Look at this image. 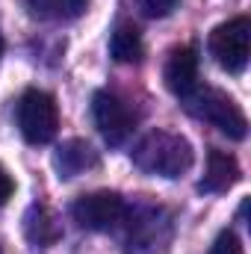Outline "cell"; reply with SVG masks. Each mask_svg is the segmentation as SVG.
<instances>
[{
  "label": "cell",
  "mask_w": 251,
  "mask_h": 254,
  "mask_svg": "<svg viewBox=\"0 0 251 254\" xmlns=\"http://www.w3.org/2000/svg\"><path fill=\"white\" fill-rule=\"evenodd\" d=\"M92 116H95V125L101 130V136L110 145H125L133 133V125H136V116L130 113V107L113 92H95Z\"/></svg>",
  "instance_id": "obj_6"
},
{
  "label": "cell",
  "mask_w": 251,
  "mask_h": 254,
  "mask_svg": "<svg viewBox=\"0 0 251 254\" xmlns=\"http://www.w3.org/2000/svg\"><path fill=\"white\" fill-rule=\"evenodd\" d=\"M98 166V151L83 139H68L54 154V169L60 178H77Z\"/></svg>",
  "instance_id": "obj_8"
},
{
  "label": "cell",
  "mask_w": 251,
  "mask_h": 254,
  "mask_svg": "<svg viewBox=\"0 0 251 254\" xmlns=\"http://www.w3.org/2000/svg\"><path fill=\"white\" fill-rule=\"evenodd\" d=\"M127 204L119 192H92L71 204V219L86 231H116L122 228Z\"/></svg>",
  "instance_id": "obj_5"
},
{
  "label": "cell",
  "mask_w": 251,
  "mask_h": 254,
  "mask_svg": "<svg viewBox=\"0 0 251 254\" xmlns=\"http://www.w3.org/2000/svg\"><path fill=\"white\" fill-rule=\"evenodd\" d=\"M89 0H27V9L42 18V21H57V24H65V21H77L83 12H86Z\"/></svg>",
  "instance_id": "obj_10"
},
{
  "label": "cell",
  "mask_w": 251,
  "mask_h": 254,
  "mask_svg": "<svg viewBox=\"0 0 251 254\" xmlns=\"http://www.w3.org/2000/svg\"><path fill=\"white\" fill-rule=\"evenodd\" d=\"M0 57H3V36H0Z\"/></svg>",
  "instance_id": "obj_16"
},
{
  "label": "cell",
  "mask_w": 251,
  "mask_h": 254,
  "mask_svg": "<svg viewBox=\"0 0 251 254\" xmlns=\"http://www.w3.org/2000/svg\"><path fill=\"white\" fill-rule=\"evenodd\" d=\"M12 192H15V181H12V178H9V172L0 166V207L12 198Z\"/></svg>",
  "instance_id": "obj_15"
},
{
  "label": "cell",
  "mask_w": 251,
  "mask_h": 254,
  "mask_svg": "<svg viewBox=\"0 0 251 254\" xmlns=\"http://www.w3.org/2000/svg\"><path fill=\"white\" fill-rule=\"evenodd\" d=\"M166 86L184 101L189 98L195 89H198V54L195 48H175L169 54V63H166Z\"/></svg>",
  "instance_id": "obj_7"
},
{
  "label": "cell",
  "mask_w": 251,
  "mask_h": 254,
  "mask_svg": "<svg viewBox=\"0 0 251 254\" xmlns=\"http://www.w3.org/2000/svg\"><path fill=\"white\" fill-rule=\"evenodd\" d=\"M187 101V110L195 119H204L213 127H219L228 139H246L249 133V122H246V113L237 107V101L231 95H225L222 89H210V86H198Z\"/></svg>",
  "instance_id": "obj_2"
},
{
  "label": "cell",
  "mask_w": 251,
  "mask_h": 254,
  "mask_svg": "<svg viewBox=\"0 0 251 254\" xmlns=\"http://www.w3.org/2000/svg\"><path fill=\"white\" fill-rule=\"evenodd\" d=\"M210 57L228 74H243L251 57V21L246 15L219 24L210 33Z\"/></svg>",
  "instance_id": "obj_4"
},
{
  "label": "cell",
  "mask_w": 251,
  "mask_h": 254,
  "mask_svg": "<svg viewBox=\"0 0 251 254\" xmlns=\"http://www.w3.org/2000/svg\"><path fill=\"white\" fill-rule=\"evenodd\" d=\"M210 254H243V243H240V237H237L234 231H222V234L216 237Z\"/></svg>",
  "instance_id": "obj_13"
},
{
  "label": "cell",
  "mask_w": 251,
  "mask_h": 254,
  "mask_svg": "<svg viewBox=\"0 0 251 254\" xmlns=\"http://www.w3.org/2000/svg\"><path fill=\"white\" fill-rule=\"evenodd\" d=\"M18 130L30 145H48L60 130V107L51 92L27 89L18 101Z\"/></svg>",
  "instance_id": "obj_3"
},
{
  "label": "cell",
  "mask_w": 251,
  "mask_h": 254,
  "mask_svg": "<svg viewBox=\"0 0 251 254\" xmlns=\"http://www.w3.org/2000/svg\"><path fill=\"white\" fill-rule=\"evenodd\" d=\"M27 237L36 246H51V243L60 240V225H57V219L51 216L48 207H33L27 213Z\"/></svg>",
  "instance_id": "obj_12"
},
{
  "label": "cell",
  "mask_w": 251,
  "mask_h": 254,
  "mask_svg": "<svg viewBox=\"0 0 251 254\" xmlns=\"http://www.w3.org/2000/svg\"><path fill=\"white\" fill-rule=\"evenodd\" d=\"M133 163L136 169H142L145 175H160V178H184L192 163H195V151L189 145L187 136L172 133V130H151L145 133L136 148H133Z\"/></svg>",
  "instance_id": "obj_1"
},
{
  "label": "cell",
  "mask_w": 251,
  "mask_h": 254,
  "mask_svg": "<svg viewBox=\"0 0 251 254\" xmlns=\"http://www.w3.org/2000/svg\"><path fill=\"white\" fill-rule=\"evenodd\" d=\"M110 54L116 63H125V65H133L145 57V45H142V36L133 24H122L113 39H110Z\"/></svg>",
  "instance_id": "obj_11"
},
{
  "label": "cell",
  "mask_w": 251,
  "mask_h": 254,
  "mask_svg": "<svg viewBox=\"0 0 251 254\" xmlns=\"http://www.w3.org/2000/svg\"><path fill=\"white\" fill-rule=\"evenodd\" d=\"M240 181V166L231 154L219 151V148H210L207 154V172H204V181L198 184L201 192H225L231 190L234 184Z\"/></svg>",
  "instance_id": "obj_9"
},
{
  "label": "cell",
  "mask_w": 251,
  "mask_h": 254,
  "mask_svg": "<svg viewBox=\"0 0 251 254\" xmlns=\"http://www.w3.org/2000/svg\"><path fill=\"white\" fill-rule=\"evenodd\" d=\"M139 9L148 18H166L178 9V0H139Z\"/></svg>",
  "instance_id": "obj_14"
}]
</instances>
